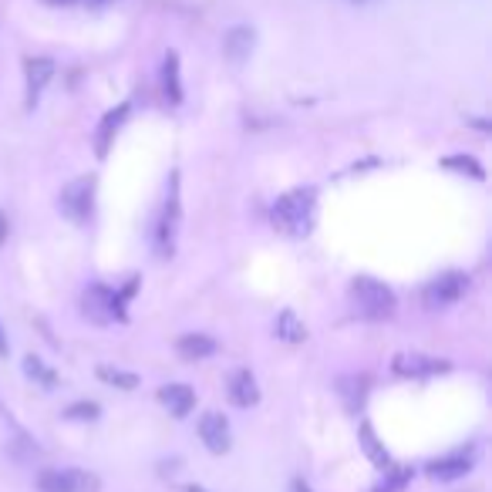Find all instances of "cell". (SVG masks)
Returning a JSON list of instances; mask_svg holds the SVG:
<instances>
[{"instance_id":"obj_1","label":"cell","mask_w":492,"mask_h":492,"mask_svg":"<svg viewBox=\"0 0 492 492\" xmlns=\"http://www.w3.org/2000/svg\"><path fill=\"white\" fill-rule=\"evenodd\" d=\"M314 210H317V193L314 189H294V193H287V196L277 199V206H273V226L287 233V237H304L310 233V226H314Z\"/></svg>"},{"instance_id":"obj_2","label":"cell","mask_w":492,"mask_h":492,"mask_svg":"<svg viewBox=\"0 0 492 492\" xmlns=\"http://www.w3.org/2000/svg\"><path fill=\"white\" fill-rule=\"evenodd\" d=\"M348 297H351L354 314L365 317V321H384V317H392L394 304H398L392 287H384V283L375 281V277H358V281L351 283Z\"/></svg>"},{"instance_id":"obj_3","label":"cell","mask_w":492,"mask_h":492,"mask_svg":"<svg viewBox=\"0 0 492 492\" xmlns=\"http://www.w3.org/2000/svg\"><path fill=\"white\" fill-rule=\"evenodd\" d=\"M91 203H95V179L91 176H82L61 189L57 196V210L68 216L71 223H88L91 220Z\"/></svg>"},{"instance_id":"obj_4","label":"cell","mask_w":492,"mask_h":492,"mask_svg":"<svg viewBox=\"0 0 492 492\" xmlns=\"http://www.w3.org/2000/svg\"><path fill=\"white\" fill-rule=\"evenodd\" d=\"M41 492H99V479L82 469H44L38 476Z\"/></svg>"},{"instance_id":"obj_5","label":"cell","mask_w":492,"mask_h":492,"mask_svg":"<svg viewBox=\"0 0 492 492\" xmlns=\"http://www.w3.org/2000/svg\"><path fill=\"white\" fill-rule=\"evenodd\" d=\"M122 300L125 297L108 290V287H88L85 290V317L95 324H112V321H122L125 310H122Z\"/></svg>"},{"instance_id":"obj_6","label":"cell","mask_w":492,"mask_h":492,"mask_svg":"<svg viewBox=\"0 0 492 492\" xmlns=\"http://www.w3.org/2000/svg\"><path fill=\"white\" fill-rule=\"evenodd\" d=\"M469 290V277L452 270V273H442L438 281H432L425 287V304L432 310H442V307H452L455 300H462V294Z\"/></svg>"},{"instance_id":"obj_7","label":"cell","mask_w":492,"mask_h":492,"mask_svg":"<svg viewBox=\"0 0 492 492\" xmlns=\"http://www.w3.org/2000/svg\"><path fill=\"white\" fill-rule=\"evenodd\" d=\"M449 361L432 358V354H419V351H401L392 358V371L401 378H428V375H442L449 371Z\"/></svg>"},{"instance_id":"obj_8","label":"cell","mask_w":492,"mask_h":492,"mask_svg":"<svg viewBox=\"0 0 492 492\" xmlns=\"http://www.w3.org/2000/svg\"><path fill=\"white\" fill-rule=\"evenodd\" d=\"M199 438L206 442L210 452L223 455V452L229 449V422H226L220 411H206V415L199 419Z\"/></svg>"},{"instance_id":"obj_9","label":"cell","mask_w":492,"mask_h":492,"mask_svg":"<svg viewBox=\"0 0 492 492\" xmlns=\"http://www.w3.org/2000/svg\"><path fill=\"white\" fill-rule=\"evenodd\" d=\"M256 44V30L250 24H237V28H229L223 34V55L233 61V65H243L250 51H254Z\"/></svg>"},{"instance_id":"obj_10","label":"cell","mask_w":492,"mask_h":492,"mask_svg":"<svg viewBox=\"0 0 492 492\" xmlns=\"http://www.w3.org/2000/svg\"><path fill=\"white\" fill-rule=\"evenodd\" d=\"M469 469H472V452H452V455L428 462V476L438 479V482H452V479L469 476Z\"/></svg>"},{"instance_id":"obj_11","label":"cell","mask_w":492,"mask_h":492,"mask_svg":"<svg viewBox=\"0 0 492 492\" xmlns=\"http://www.w3.org/2000/svg\"><path fill=\"white\" fill-rule=\"evenodd\" d=\"M226 394H229V401L239 408H250L260 401V388H256V378L246 371V367H239L233 371L229 378H226Z\"/></svg>"},{"instance_id":"obj_12","label":"cell","mask_w":492,"mask_h":492,"mask_svg":"<svg viewBox=\"0 0 492 492\" xmlns=\"http://www.w3.org/2000/svg\"><path fill=\"white\" fill-rule=\"evenodd\" d=\"M24 74H28V105L38 101L44 85L55 78V61L51 57H28L24 61Z\"/></svg>"},{"instance_id":"obj_13","label":"cell","mask_w":492,"mask_h":492,"mask_svg":"<svg viewBox=\"0 0 492 492\" xmlns=\"http://www.w3.org/2000/svg\"><path fill=\"white\" fill-rule=\"evenodd\" d=\"M159 401L169 408L172 419H186V415L196 408V392H193L189 384H166V388L159 392Z\"/></svg>"},{"instance_id":"obj_14","label":"cell","mask_w":492,"mask_h":492,"mask_svg":"<svg viewBox=\"0 0 492 492\" xmlns=\"http://www.w3.org/2000/svg\"><path fill=\"white\" fill-rule=\"evenodd\" d=\"M176 351H179L183 361H203V358L220 351V344L210 334H183V338L176 341Z\"/></svg>"},{"instance_id":"obj_15","label":"cell","mask_w":492,"mask_h":492,"mask_svg":"<svg viewBox=\"0 0 492 492\" xmlns=\"http://www.w3.org/2000/svg\"><path fill=\"white\" fill-rule=\"evenodd\" d=\"M338 394L344 398V408L358 415L367 398V378L365 375H344V378H338Z\"/></svg>"},{"instance_id":"obj_16","label":"cell","mask_w":492,"mask_h":492,"mask_svg":"<svg viewBox=\"0 0 492 492\" xmlns=\"http://www.w3.org/2000/svg\"><path fill=\"white\" fill-rule=\"evenodd\" d=\"M125 115H128V105H118L115 112H108L105 118H101L99 135H95V155H99V159H105V155H108V149H112V139H115V132L122 128V122H125Z\"/></svg>"},{"instance_id":"obj_17","label":"cell","mask_w":492,"mask_h":492,"mask_svg":"<svg viewBox=\"0 0 492 492\" xmlns=\"http://www.w3.org/2000/svg\"><path fill=\"white\" fill-rule=\"evenodd\" d=\"M162 91H166V99L172 105H179L183 101V82H179V55L169 51L166 61H162Z\"/></svg>"},{"instance_id":"obj_18","label":"cell","mask_w":492,"mask_h":492,"mask_svg":"<svg viewBox=\"0 0 492 492\" xmlns=\"http://www.w3.org/2000/svg\"><path fill=\"white\" fill-rule=\"evenodd\" d=\"M358 436H361V449H365V455L371 459V462L378 465V469H388L392 465V455L384 452V445L378 442V436H375V428L367 422H361V428H358Z\"/></svg>"},{"instance_id":"obj_19","label":"cell","mask_w":492,"mask_h":492,"mask_svg":"<svg viewBox=\"0 0 492 492\" xmlns=\"http://www.w3.org/2000/svg\"><path fill=\"white\" fill-rule=\"evenodd\" d=\"M277 338L287 341V344H300V341L307 338V327H304V321L297 317L294 310H283L281 317H277Z\"/></svg>"},{"instance_id":"obj_20","label":"cell","mask_w":492,"mask_h":492,"mask_svg":"<svg viewBox=\"0 0 492 492\" xmlns=\"http://www.w3.org/2000/svg\"><path fill=\"white\" fill-rule=\"evenodd\" d=\"M411 482V469L408 465H388L384 469V479H381L375 492H401Z\"/></svg>"},{"instance_id":"obj_21","label":"cell","mask_w":492,"mask_h":492,"mask_svg":"<svg viewBox=\"0 0 492 492\" xmlns=\"http://www.w3.org/2000/svg\"><path fill=\"white\" fill-rule=\"evenodd\" d=\"M99 378L105 381V384H115V388H122V392H135V388H139V375H132V371H122V367L101 365L99 367Z\"/></svg>"},{"instance_id":"obj_22","label":"cell","mask_w":492,"mask_h":492,"mask_svg":"<svg viewBox=\"0 0 492 492\" xmlns=\"http://www.w3.org/2000/svg\"><path fill=\"white\" fill-rule=\"evenodd\" d=\"M442 166H445V169L462 172V176H472V179H486V172H482V166H479L472 155H445Z\"/></svg>"},{"instance_id":"obj_23","label":"cell","mask_w":492,"mask_h":492,"mask_svg":"<svg viewBox=\"0 0 492 492\" xmlns=\"http://www.w3.org/2000/svg\"><path fill=\"white\" fill-rule=\"evenodd\" d=\"M24 371H28V375H30L34 381H41L44 388H55V384H57L55 371H47L41 358H34V354H28V358H24Z\"/></svg>"},{"instance_id":"obj_24","label":"cell","mask_w":492,"mask_h":492,"mask_svg":"<svg viewBox=\"0 0 492 492\" xmlns=\"http://www.w3.org/2000/svg\"><path fill=\"white\" fill-rule=\"evenodd\" d=\"M101 415V408L95 405V401H78V405H71L68 411H65V419H71V422H95Z\"/></svg>"},{"instance_id":"obj_25","label":"cell","mask_w":492,"mask_h":492,"mask_svg":"<svg viewBox=\"0 0 492 492\" xmlns=\"http://www.w3.org/2000/svg\"><path fill=\"white\" fill-rule=\"evenodd\" d=\"M7 229H11V226H7V216H4V212H0V246H4V243H7Z\"/></svg>"},{"instance_id":"obj_26","label":"cell","mask_w":492,"mask_h":492,"mask_svg":"<svg viewBox=\"0 0 492 492\" xmlns=\"http://www.w3.org/2000/svg\"><path fill=\"white\" fill-rule=\"evenodd\" d=\"M7 351H11V348H7V334H4V327H0V358H7Z\"/></svg>"},{"instance_id":"obj_27","label":"cell","mask_w":492,"mask_h":492,"mask_svg":"<svg viewBox=\"0 0 492 492\" xmlns=\"http://www.w3.org/2000/svg\"><path fill=\"white\" fill-rule=\"evenodd\" d=\"M294 492H310V486H307V482H300V479H297V482H294Z\"/></svg>"},{"instance_id":"obj_28","label":"cell","mask_w":492,"mask_h":492,"mask_svg":"<svg viewBox=\"0 0 492 492\" xmlns=\"http://www.w3.org/2000/svg\"><path fill=\"white\" fill-rule=\"evenodd\" d=\"M186 492H206L203 486H186Z\"/></svg>"},{"instance_id":"obj_29","label":"cell","mask_w":492,"mask_h":492,"mask_svg":"<svg viewBox=\"0 0 492 492\" xmlns=\"http://www.w3.org/2000/svg\"><path fill=\"white\" fill-rule=\"evenodd\" d=\"M47 4H71V0H47Z\"/></svg>"}]
</instances>
